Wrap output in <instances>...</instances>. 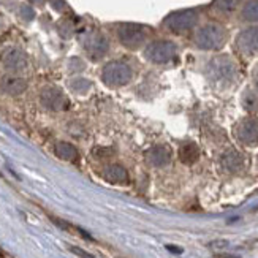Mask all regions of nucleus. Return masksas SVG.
<instances>
[{
    "label": "nucleus",
    "instance_id": "6e6552de",
    "mask_svg": "<svg viewBox=\"0 0 258 258\" xmlns=\"http://www.w3.org/2000/svg\"><path fill=\"white\" fill-rule=\"evenodd\" d=\"M236 138L245 144L253 146L258 143V120L255 119H244L236 127Z\"/></svg>",
    "mask_w": 258,
    "mask_h": 258
},
{
    "label": "nucleus",
    "instance_id": "5701e85b",
    "mask_svg": "<svg viewBox=\"0 0 258 258\" xmlns=\"http://www.w3.org/2000/svg\"><path fill=\"white\" fill-rule=\"evenodd\" d=\"M209 245L211 247H227L228 242L227 241H216V242H211Z\"/></svg>",
    "mask_w": 258,
    "mask_h": 258
},
{
    "label": "nucleus",
    "instance_id": "1a4fd4ad",
    "mask_svg": "<svg viewBox=\"0 0 258 258\" xmlns=\"http://www.w3.org/2000/svg\"><path fill=\"white\" fill-rule=\"evenodd\" d=\"M2 63L10 72H21L27 67V57L19 48H8L2 52Z\"/></svg>",
    "mask_w": 258,
    "mask_h": 258
},
{
    "label": "nucleus",
    "instance_id": "423d86ee",
    "mask_svg": "<svg viewBox=\"0 0 258 258\" xmlns=\"http://www.w3.org/2000/svg\"><path fill=\"white\" fill-rule=\"evenodd\" d=\"M208 76L212 81H230L236 73V67L228 57H216L208 63Z\"/></svg>",
    "mask_w": 258,
    "mask_h": 258
},
{
    "label": "nucleus",
    "instance_id": "bb28decb",
    "mask_svg": "<svg viewBox=\"0 0 258 258\" xmlns=\"http://www.w3.org/2000/svg\"><path fill=\"white\" fill-rule=\"evenodd\" d=\"M32 2H33V4H37V5H41V4L44 2V0H32Z\"/></svg>",
    "mask_w": 258,
    "mask_h": 258
},
{
    "label": "nucleus",
    "instance_id": "9b49d317",
    "mask_svg": "<svg viewBox=\"0 0 258 258\" xmlns=\"http://www.w3.org/2000/svg\"><path fill=\"white\" fill-rule=\"evenodd\" d=\"M41 103L43 106H46L48 109H54V111H59V109H65L69 102L67 98L63 97V94L55 87H46L41 91Z\"/></svg>",
    "mask_w": 258,
    "mask_h": 258
},
{
    "label": "nucleus",
    "instance_id": "a211bd4d",
    "mask_svg": "<svg viewBox=\"0 0 258 258\" xmlns=\"http://www.w3.org/2000/svg\"><path fill=\"white\" fill-rule=\"evenodd\" d=\"M241 16L244 21H249V22L258 21V0H249V2L244 5Z\"/></svg>",
    "mask_w": 258,
    "mask_h": 258
},
{
    "label": "nucleus",
    "instance_id": "4be33fe9",
    "mask_svg": "<svg viewBox=\"0 0 258 258\" xmlns=\"http://www.w3.org/2000/svg\"><path fill=\"white\" fill-rule=\"evenodd\" d=\"M70 250L72 252H75L76 255H80V256H83V258H94L91 253H87L86 250H81L80 247H70Z\"/></svg>",
    "mask_w": 258,
    "mask_h": 258
},
{
    "label": "nucleus",
    "instance_id": "b1692460",
    "mask_svg": "<svg viewBox=\"0 0 258 258\" xmlns=\"http://www.w3.org/2000/svg\"><path fill=\"white\" fill-rule=\"evenodd\" d=\"M214 258H239V256L231 255V253H216Z\"/></svg>",
    "mask_w": 258,
    "mask_h": 258
},
{
    "label": "nucleus",
    "instance_id": "0eeeda50",
    "mask_svg": "<svg viewBox=\"0 0 258 258\" xmlns=\"http://www.w3.org/2000/svg\"><path fill=\"white\" fill-rule=\"evenodd\" d=\"M81 41H83L84 49L89 52V55H92L94 59L103 57L109 49V43H108L106 37L98 32L86 33V35L81 38Z\"/></svg>",
    "mask_w": 258,
    "mask_h": 258
},
{
    "label": "nucleus",
    "instance_id": "393cba45",
    "mask_svg": "<svg viewBox=\"0 0 258 258\" xmlns=\"http://www.w3.org/2000/svg\"><path fill=\"white\" fill-rule=\"evenodd\" d=\"M166 249L170 250V252H174V253H181L182 252L181 247H174V245H166Z\"/></svg>",
    "mask_w": 258,
    "mask_h": 258
},
{
    "label": "nucleus",
    "instance_id": "f03ea898",
    "mask_svg": "<svg viewBox=\"0 0 258 258\" xmlns=\"http://www.w3.org/2000/svg\"><path fill=\"white\" fill-rule=\"evenodd\" d=\"M132 75H133L132 73V69H130L127 63L114 60V62H109V63L105 65L102 78H103L105 84L117 87V86L127 84L132 80Z\"/></svg>",
    "mask_w": 258,
    "mask_h": 258
},
{
    "label": "nucleus",
    "instance_id": "f3484780",
    "mask_svg": "<svg viewBox=\"0 0 258 258\" xmlns=\"http://www.w3.org/2000/svg\"><path fill=\"white\" fill-rule=\"evenodd\" d=\"M179 159L185 165H194L200 159V149L195 144H184L179 149Z\"/></svg>",
    "mask_w": 258,
    "mask_h": 258
},
{
    "label": "nucleus",
    "instance_id": "20e7f679",
    "mask_svg": "<svg viewBox=\"0 0 258 258\" xmlns=\"http://www.w3.org/2000/svg\"><path fill=\"white\" fill-rule=\"evenodd\" d=\"M198 21V13L195 10H181L174 11L165 19V26L171 32L182 33L192 29Z\"/></svg>",
    "mask_w": 258,
    "mask_h": 258
},
{
    "label": "nucleus",
    "instance_id": "f257e3e1",
    "mask_svg": "<svg viewBox=\"0 0 258 258\" xmlns=\"http://www.w3.org/2000/svg\"><path fill=\"white\" fill-rule=\"evenodd\" d=\"M227 40V32L219 24H206L195 33V43L201 49H220Z\"/></svg>",
    "mask_w": 258,
    "mask_h": 258
},
{
    "label": "nucleus",
    "instance_id": "cd10ccee",
    "mask_svg": "<svg viewBox=\"0 0 258 258\" xmlns=\"http://www.w3.org/2000/svg\"><path fill=\"white\" fill-rule=\"evenodd\" d=\"M253 80H255V84H256V87H258V70H256V73H255V78H253Z\"/></svg>",
    "mask_w": 258,
    "mask_h": 258
},
{
    "label": "nucleus",
    "instance_id": "ddd939ff",
    "mask_svg": "<svg viewBox=\"0 0 258 258\" xmlns=\"http://www.w3.org/2000/svg\"><path fill=\"white\" fill-rule=\"evenodd\" d=\"M146 160L152 166H165L171 160V152L165 146H155V148L149 149L148 154H146Z\"/></svg>",
    "mask_w": 258,
    "mask_h": 258
},
{
    "label": "nucleus",
    "instance_id": "f8f14e48",
    "mask_svg": "<svg viewBox=\"0 0 258 258\" xmlns=\"http://www.w3.org/2000/svg\"><path fill=\"white\" fill-rule=\"evenodd\" d=\"M0 89L8 95H19L27 89V81L18 76H4L0 80Z\"/></svg>",
    "mask_w": 258,
    "mask_h": 258
},
{
    "label": "nucleus",
    "instance_id": "a878e982",
    "mask_svg": "<svg viewBox=\"0 0 258 258\" xmlns=\"http://www.w3.org/2000/svg\"><path fill=\"white\" fill-rule=\"evenodd\" d=\"M51 2H52V7H55L57 10L62 7V2H60V0H51Z\"/></svg>",
    "mask_w": 258,
    "mask_h": 258
},
{
    "label": "nucleus",
    "instance_id": "7ed1b4c3",
    "mask_svg": "<svg viewBox=\"0 0 258 258\" xmlns=\"http://www.w3.org/2000/svg\"><path fill=\"white\" fill-rule=\"evenodd\" d=\"M177 48L173 41H166V40H160V41H154L151 43L144 51L146 59L154 62V63H166L176 57Z\"/></svg>",
    "mask_w": 258,
    "mask_h": 258
},
{
    "label": "nucleus",
    "instance_id": "dca6fc26",
    "mask_svg": "<svg viewBox=\"0 0 258 258\" xmlns=\"http://www.w3.org/2000/svg\"><path fill=\"white\" fill-rule=\"evenodd\" d=\"M55 155L65 162H76L78 157H80L75 146L70 143H65V141L55 144Z\"/></svg>",
    "mask_w": 258,
    "mask_h": 258
},
{
    "label": "nucleus",
    "instance_id": "6ab92c4d",
    "mask_svg": "<svg viewBox=\"0 0 258 258\" xmlns=\"http://www.w3.org/2000/svg\"><path fill=\"white\" fill-rule=\"evenodd\" d=\"M239 2L241 0H214V7L223 13H230V11L236 10Z\"/></svg>",
    "mask_w": 258,
    "mask_h": 258
},
{
    "label": "nucleus",
    "instance_id": "39448f33",
    "mask_svg": "<svg viewBox=\"0 0 258 258\" xmlns=\"http://www.w3.org/2000/svg\"><path fill=\"white\" fill-rule=\"evenodd\" d=\"M120 43L128 49H138L146 41L148 32L140 24H122L117 30Z\"/></svg>",
    "mask_w": 258,
    "mask_h": 258
},
{
    "label": "nucleus",
    "instance_id": "4468645a",
    "mask_svg": "<svg viewBox=\"0 0 258 258\" xmlns=\"http://www.w3.org/2000/svg\"><path fill=\"white\" fill-rule=\"evenodd\" d=\"M103 177L111 184H127L128 182V174L125 168L120 165H109L103 170Z\"/></svg>",
    "mask_w": 258,
    "mask_h": 258
},
{
    "label": "nucleus",
    "instance_id": "412c9836",
    "mask_svg": "<svg viewBox=\"0 0 258 258\" xmlns=\"http://www.w3.org/2000/svg\"><path fill=\"white\" fill-rule=\"evenodd\" d=\"M21 16L24 18L26 21H30L33 16H35V13H33V10L30 7L24 5V7H21Z\"/></svg>",
    "mask_w": 258,
    "mask_h": 258
},
{
    "label": "nucleus",
    "instance_id": "2eb2a0df",
    "mask_svg": "<svg viewBox=\"0 0 258 258\" xmlns=\"http://www.w3.org/2000/svg\"><path fill=\"white\" fill-rule=\"evenodd\" d=\"M242 165H244V159H242V155L238 151L230 149V151H227L225 154L222 155V166L230 173L239 171L242 168Z\"/></svg>",
    "mask_w": 258,
    "mask_h": 258
},
{
    "label": "nucleus",
    "instance_id": "aec40b11",
    "mask_svg": "<svg viewBox=\"0 0 258 258\" xmlns=\"http://www.w3.org/2000/svg\"><path fill=\"white\" fill-rule=\"evenodd\" d=\"M242 105L249 111H258V97L253 92H245L242 98Z\"/></svg>",
    "mask_w": 258,
    "mask_h": 258
},
{
    "label": "nucleus",
    "instance_id": "9d476101",
    "mask_svg": "<svg viewBox=\"0 0 258 258\" xmlns=\"http://www.w3.org/2000/svg\"><path fill=\"white\" fill-rule=\"evenodd\" d=\"M236 46L244 54L258 52V27L242 30L236 38Z\"/></svg>",
    "mask_w": 258,
    "mask_h": 258
}]
</instances>
